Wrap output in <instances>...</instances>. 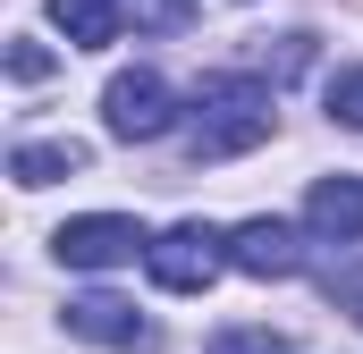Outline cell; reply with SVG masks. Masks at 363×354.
I'll return each mask as SVG.
<instances>
[{
  "mask_svg": "<svg viewBox=\"0 0 363 354\" xmlns=\"http://www.w3.org/2000/svg\"><path fill=\"white\" fill-rule=\"evenodd\" d=\"M330 295H338V304H347V312H355V321H363V270H347V287L330 278Z\"/></svg>",
  "mask_w": 363,
  "mask_h": 354,
  "instance_id": "13",
  "label": "cell"
},
{
  "mask_svg": "<svg viewBox=\"0 0 363 354\" xmlns=\"http://www.w3.org/2000/svg\"><path fill=\"white\" fill-rule=\"evenodd\" d=\"M51 253L68 270H118V262H135V253H152V236H144L127 211H85V219H68V228L51 236Z\"/></svg>",
  "mask_w": 363,
  "mask_h": 354,
  "instance_id": "4",
  "label": "cell"
},
{
  "mask_svg": "<svg viewBox=\"0 0 363 354\" xmlns=\"http://www.w3.org/2000/svg\"><path fill=\"white\" fill-rule=\"evenodd\" d=\"M101 127L118 135V144H152V135H169L178 127V93L161 68H118L110 93H101Z\"/></svg>",
  "mask_w": 363,
  "mask_h": 354,
  "instance_id": "3",
  "label": "cell"
},
{
  "mask_svg": "<svg viewBox=\"0 0 363 354\" xmlns=\"http://www.w3.org/2000/svg\"><path fill=\"white\" fill-rule=\"evenodd\" d=\"M9 76H17V85H43V76H51V51L17 34V42H9Z\"/></svg>",
  "mask_w": 363,
  "mask_h": 354,
  "instance_id": "12",
  "label": "cell"
},
{
  "mask_svg": "<svg viewBox=\"0 0 363 354\" xmlns=\"http://www.w3.org/2000/svg\"><path fill=\"white\" fill-rule=\"evenodd\" d=\"M144 270H152V287H169V295H203V287L228 270V236H220L211 219H178V228L152 236Z\"/></svg>",
  "mask_w": 363,
  "mask_h": 354,
  "instance_id": "2",
  "label": "cell"
},
{
  "mask_svg": "<svg viewBox=\"0 0 363 354\" xmlns=\"http://www.w3.org/2000/svg\"><path fill=\"white\" fill-rule=\"evenodd\" d=\"M304 219H313V236H330V245H363V177H321L313 185V202H304Z\"/></svg>",
  "mask_w": 363,
  "mask_h": 354,
  "instance_id": "6",
  "label": "cell"
},
{
  "mask_svg": "<svg viewBox=\"0 0 363 354\" xmlns=\"http://www.w3.org/2000/svg\"><path fill=\"white\" fill-rule=\"evenodd\" d=\"M228 270H245V278H296L304 270V245H296L287 219H245L228 236Z\"/></svg>",
  "mask_w": 363,
  "mask_h": 354,
  "instance_id": "5",
  "label": "cell"
},
{
  "mask_svg": "<svg viewBox=\"0 0 363 354\" xmlns=\"http://www.w3.org/2000/svg\"><path fill=\"white\" fill-rule=\"evenodd\" d=\"M68 329L93 338V346H144V312L118 304V295H77L68 304Z\"/></svg>",
  "mask_w": 363,
  "mask_h": 354,
  "instance_id": "7",
  "label": "cell"
},
{
  "mask_svg": "<svg viewBox=\"0 0 363 354\" xmlns=\"http://www.w3.org/2000/svg\"><path fill=\"white\" fill-rule=\"evenodd\" d=\"M203 354H287V346H279L271 329H220V338H211Z\"/></svg>",
  "mask_w": 363,
  "mask_h": 354,
  "instance_id": "11",
  "label": "cell"
},
{
  "mask_svg": "<svg viewBox=\"0 0 363 354\" xmlns=\"http://www.w3.org/2000/svg\"><path fill=\"white\" fill-rule=\"evenodd\" d=\"M51 25L68 34V51H110L118 25H127V8L118 0H51Z\"/></svg>",
  "mask_w": 363,
  "mask_h": 354,
  "instance_id": "8",
  "label": "cell"
},
{
  "mask_svg": "<svg viewBox=\"0 0 363 354\" xmlns=\"http://www.w3.org/2000/svg\"><path fill=\"white\" fill-rule=\"evenodd\" d=\"M254 144H271V85H262V76H203L186 152H194V161H237V152H254Z\"/></svg>",
  "mask_w": 363,
  "mask_h": 354,
  "instance_id": "1",
  "label": "cell"
},
{
  "mask_svg": "<svg viewBox=\"0 0 363 354\" xmlns=\"http://www.w3.org/2000/svg\"><path fill=\"white\" fill-rule=\"evenodd\" d=\"M85 169V144L77 135H51V144H17L9 152V177L17 185H60V177H77Z\"/></svg>",
  "mask_w": 363,
  "mask_h": 354,
  "instance_id": "9",
  "label": "cell"
},
{
  "mask_svg": "<svg viewBox=\"0 0 363 354\" xmlns=\"http://www.w3.org/2000/svg\"><path fill=\"white\" fill-rule=\"evenodd\" d=\"M330 118L363 135V68H338V76H330Z\"/></svg>",
  "mask_w": 363,
  "mask_h": 354,
  "instance_id": "10",
  "label": "cell"
}]
</instances>
